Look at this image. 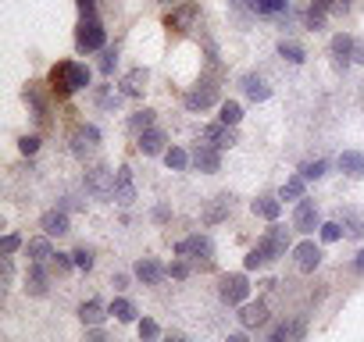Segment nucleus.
Segmentation results:
<instances>
[{
  "label": "nucleus",
  "mask_w": 364,
  "mask_h": 342,
  "mask_svg": "<svg viewBox=\"0 0 364 342\" xmlns=\"http://www.w3.org/2000/svg\"><path fill=\"white\" fill-rule=\"evenodd\" d=\"M50 93L54 96H72V93H79V89H86L90 86V68L86 65H75V61H61V65H54L50 68Z\"/></svg>",
  "instance_id": "obj_1"
},
{
  "label": "nucleus",
  "mask_w": 364,
  "mask_h": 342,
  "mask_svg": "<svg viewBox=\"0 0 364 342\" xmlns=\"http://www.w3.org/2000/svg\"><path fill=\"white\" fill-rule=\"evenodd\" d=\"M100 47H104V26H100V18L97 15H82V22L75 29V50L79 54H93Z\"/></svg>",
  "instance_id": "obj_2"
},
{
  "label": "nucleus",
  "mask_w": 364,
  "mask_h": 342,
  "mask_svg": "<svg viewBox=\"0 0 364 342\" xmlns=\"http://www.w3.org/2000/svg\"><path fill=\"white\" fill-rule=\"evenodd\" d=\"M114 179H118V171H111L107 164H93L86 171V189L100 200H111L114 197Z\"/></svg>",
  "instance_id": "obj_3"
},
{
  "label": "nucleus",
  "mask_w": 364,
  "mask_h": 342,
  "mask_svg": "<svg viewBox=\"0 0 364 342\" xmlns=\"http://www.w3.org/2000/svg\"><path fill=\"white\" fill-rule=\"evenodd\" d=\"M257 246L264 250V257H268V260L286 257V250H289V228H282V225H275V221H272V228L264 232V239H261Z\"/></svg>",
  "instance_id": "obj_4"
},
{
  "label": "nucleus",
  "mask_w": 364,
  "mask_h": 342,
  "mask_svg": "<svg viewBox=\"0 0 364 342\" xmlns=\"http://www.w3.org/2000/svg\"><path fill=\"white\" fill-rule=\"evenodd\" d=\"M175 253H178V257H197V260L211 264L215 246H211L208 236H186V239H178V243H175Z\"/></svg>",
  "instance_id": "obj_5"
},
{
  "label": "nucleus",
  "mask_w": 364,
  "mask_h": 342,
  "mask_svg": "<svg viewBox=\"0 0 364 342\" xmlns=\"http://www.w3.org/2000/svg\"><path fill=\"white\" fill-rule=\"evenodd\" d=\"M215 100H218V86H215L211 79H200V82L186 93V107H190V111H208Z\"/></svg>",
  "instance_id": "obj_6"
},
{
  "label": "nucleus",
  "mask_w": 364,
  "mask_h": 342,
  "mask_svg": "<svg viewBox=\"0 0 364 342\" xmlns=\"http://www.w3.org/2000/svg\"><path fill=\"white\" fill-rule=\"evenodd\" d=\"M293 228H296V232H304V236H307V232H314V228H321V225H318V204H314V200H307V197H304V200L296 204Z\"/></svg>",
  "instance_id": "obj_7"
},
{
  "label": "nucleus",
  "mask_w": 364,
  "mask_h": 342,
  "mask_svg": "<svg viewBox=\"0 0 364 342\" xmlns=\"http://www.w3.org/2000/svg\"><path fill=\"white\" fill-rule=\"evenodd\" d=\"M247 296H250L247 275H225V278H222V299H225V303H243Z\"/></svg>",
  "instance_id": "obj_8"
},
{
  "label": "nucleus",
  "mask_w": 364,
  "mask_h": 342,
  "mask_svg": "<svg viewBox=\"0 0 364 342\" xmlns=\"http://www.w3.org/2000/svg\"><path fill=\"white\" fill-rule=\"evenodd\" d=\"M193 164H197L200 171H208V175H215V171L222 167V153H218V146H211V143H197V150H193Z\"/></svg>",
  "instance_id": "obj_9"
},
{
  "label": "nucleus",
  "mask_w": 364,
  "mask_h": 342,
  "mask_svg": "<svg viewBox=\"0 0 364 342\" xmlns=\"http://www.w3.org/2000/svg\"><path fill=\"white\" fill-rule=\"evenodd\" d=\"M97 143H100V132H97L93 125H79L75 136H72V153H75V157H86Z\"/></svg>",
  "instance_id": "obj_10"
},
{
  "label": "nucleus",
  "mask_w": 364,
  "mask_h": 342,
  "mask_svg": "<svg viewBox=\"0 0 364 342\" xmlns=\"http://www.w3.org/2000/svg\"><path fill=\"white\" fill-rule=\"evenodd\" d=\"M204 139H208L211 146H218V150H229V146H236V132H232V125H225V121H218V125H208V128H204Z\"/></svg>",
  "instance_id": "obj_11"
},
{
  "label": "nucleus",
  "mask_w": 364,
  "mask_h": 342,
  "mask_svg": "<svg viewBox=\"0 0 364 342\" xmlns=\"http://www.w3.org/2000/svg\"><path fill=\"white\" fill-rule=\"evenodd\" d=\"M353 43L357 40H350L346 33H339V36H332V61H336V68H346L350 61H353Z\"/></svg>",
  "instance_id": "obj_12"
},
{
  "label": "nucleus",
  "mask_w": 364,
  "mask_h": 342,
  "mask_svg": "<svg viewBox=\"0 0 364 342\" xmlns=\"http://www.w3.org/2000/svg\"><path fill=\"white\" fill-rule=\"evenodd\" d=\"M114 200L122 207H129L136 200V186H132V171L129 167H118V179H114Z\"/></svg>",
  "instance_id": "obj_13"
},
{
  "label": "nucleus",
  "mask_w": 364,
  "mask_h": 342,
  "mask_svg": "<svg viewBox=\"0 0 364 342\" xmlns=\"http://www.w3.org/2000/svg\"><path fill=\"white\" fill-rule=\"evenodd\" d=\"M197 4H182V8H175L171 15H168V29H175V33H186L190 26H193V18H197Z\"/></svg>",
  "instance_id": "obj_14"
},
{
  "label": "nucleus",
  "mask_w": 364,
  "mask_h": 342,
  "mask_svg": "<svg viewBox=\"0 0 364 342\" xmlns=\"http://www.w3.org/2000/svg\"><path fill=\"white\" fill-rule=\"evenodd\" d=\"M339 225L346 228L350 239H360L364 236V214L353 211V207H339Z\"/></svg>",
  "instance_id": "obj_15"
},
{
  "label": "nucleus",
  "mask_w": 364,
  "mask_h": 342,
  "mask_svg": "<svg viewBox=\"0 0 364 342\" xmlns=\"http://www.w3.org/2000/svg\"><path fill=\"white\" fill-rule=\"evenodd\" d=\"M243 4H247L254 15H264V18L286 15V11H289V0H243Z\"/></svg>",
  "instance_id": "obj_16"
},
{
  "label": "nucleus",
  "mask_w": 364,
  "mask_h": 342,
  "mask_svg": "<svg viewBox=\"0 0 364 342\" xmlns=\"http://www.w3.org/2000/svg\"><path fill=\"white\" fill-rule=\"evenodd\" d=\"M254 214L264 218V221H279V214H282V197H257V200H254Z\"/></svg>",
  "instance_id": "obj_17"
},
{
  "label": "nucleus",
  "mask_w": 364,
  "mask_h": 342,
  "mask_svg": "<svg viewBox=\"0 0 364 342\" xmlns=\"http://www.w3.org/2000/svg\"><path fill=\"white\" fill-rule=\"evenodd\" d=\"M318 264H321V250H318L311 239L300 243V246H296V267H300V271H314Z\"/></svg>",
  "instance_id": "obj_18"
},
{
  "label": "nucleus",
  "mask_w": 364,
  "mask_h": 342,
  "mask_svg": "<svg viewBox=\"0 0 364 342\" xmlns=\"http://www.w3.org/2000/svg\"><path fill=\"white\" fill-rule=\"evenodd\" d=\"M26 292H33V296H43L47 292V271H43L40 260H33V267L26 271Z\"/></svg>",
  "instance_id": "obj_19"
},
{
  "label": "nucleus",
  "mask_w": 364,
  "mask_h": 342,
  "mask_svg": "<svg viewBox=\"0 0 364 342\" xmlns=\"http://www.w3.org/2000/svg\"><path fill=\"white\" fill-rule=\"evenodd\" d=\"M339 167L346 171L350 179H364V153H357V150H343V153H339Z\"/></svg>",
  "instance_id": "obj_20"
},
{
  "label": "nucleus",
  "mask_w": 364,
  "mask_h": 342,
  "mask_svg": "<svg viewBox=\"0 0 364 342\" xmlns=\"http://www.w3.org/2000/svg\"><path fill=\"white\" fill-rule=\"evenodd\" d=\"M143 89H146V68H132L122 79V93L125 96H143Z\"/></svg>",
  "instance_id": "obj_21"
},
{
  "label": "nucleus",
  "mask_w": 364,
  "mask_h": 342,
  "mask_svg": "<svg viewBox=\"0 0 364 342\" xmlns=\"http://www.w3.org/2000/svg\"><path fill=\"white\" fill-rule=\"evenodd\" d=\"M164 150V132L161 128H146L143 136H139V153H146V157H154V153H161Z\"/></svg>",
  "instance_id": "obj_22"
},
{
  "label": "nucleus",
  "mask_w": 364,
  "mask_h": 342,
  "mask_svg": "<svg viewBox=\"0 0 364 342\" xmlns=\"http://www.w3.org/2000/svg\"><path fill=\"white\" fill-rule=\"evenodd\" d=\"M240 321H243V328H257V324H264L268 321V307L257 299V303H247L243 310H240Z\"/></svg>",
  "instance_id": "obj_23"
},
{
  "label": "nucleus",
  "mask_w": 364,
  "mask_h": 342,
  "mask_svg": "<svg viewBox=\"0 0 364 342\" xmlns=\"http://www.w3.org/2000/svg\"><path fill=\"white\" fill-rule=\"evenodd\" d=\"M243 93H247L254 104H264V100L272 96V89L264 86V79H257V75H243Z\"/></svg>",
  "instance_id": "obj_24"
},
{
  "label": "nucleus",
  "mask_w": 364,
  "mask_h": 342,
  "mask_svg": "<svg viewBox=\"0 0 364 342\" xmlns=\"http://www.w3.org/2000/svg\"><path fill=\"white\" fill-rule=\"evenodd\" d=\"M40 225H43L47 236H65V232H68V218H65L61 211H47V214L40 218Z\"/></svg>",
  "instance_id": "obj_25"
},
{
  "label": "nucleus",
  "mask_w": 364,
  "mask_h": 342,
  "mask_svg": "<svg viewBox=\"0 0 364 342\" xmlns=\"http://www.w3.org/2000/svg\"><path fill=\"white\" fill-rule=\"evenodd\" d=\"M136 278L146 282V285H157V282L164 278V267H161L157 260H139V264H136Z\"/></svg>",
  "instance_id": "obj_26"
},
{
  "label": "nucleus",
  "mask_w": 364,
  "mask_h": 342,
  "mask_svg": "<svg viewBox=\"0 0 364 342\" xmlns=\"http://www.w3.org/2000/svg\"><path fill=\"white\" fill-rule=\"evenodd\" d=\"M107 314H111V310H107ZM107 314H104V303H100V299H86V303L79 307V321H82V324H100Z\"/></svg>",
  "instance_id": "obj_27"
},
{
  "label": "nucleus",
  "mask_w": 364,
  "mask_h": 342,
  "mask_svg": "<svg viewBox=\"0 0 364 342\" xmlns=\"http://www.w3.org/2000/svg\"><path fill=\"white\" fill-rule=\"evenodd\" d=\"M26 253L33 257V260H54V246H50V239H29L26 243Z\"/></svg>",
  "instance_id": "obj_28"
},
{
  "label": "nucleus",
  "mask_w": 364,
  "mask_h": 342,
  "mask_svg": "<svg viewBox=\"0 0 364 342\" xmlns=\"http://www.w3.org/2000/svg\"><path fill=\"white\" fill-rule=\"evenodd\" d=\"M26 104L36 111V121H40V125H47V104H43V96H40V89H36L33 82L26 86Z\"/></svg>",
  "instance_id": "obj_29"
},
{
  "label": "nucleus",
  "mask_w": 364,
  "mask_h": 342,
  "mask_svg": "<svg viewBox=\"0 0 364 342\" xmlns=\"http://www.w3.org/2000/svg\"><path fill=\"white\" fill-rule=\"evenodd\" d=\"M325 15H328V8L321 4V0H314V4L307 8V15H304V22H307V29H311V33H318V29L325 26Z\"/></svg>",
  "instance_id": "obj_30"
},
{
  "label": "nucleus",
  "mask_w": 364,
  "mask_h": 342,
  "mask_svg": "<svg viewBox=\"0 0 364 342\" xmlns=\"http://www.w3.org/2000/svg\"><path fill=\"white\" fill-rule=\"evenodd\" d=\"M279 54H282L289 65H304V61H307L304 47H300V43H293V40H279Z\"/></svg>",
  "instance_id": "obj_31"
},
{
  "label": "nucleus",
  "mask_w": 364,
  "mask_h": 342,
  "mask_svg": "<svg viewBox=\"0 0 364 342\" xmlns=\"http://www.w3.org/2000/svg\"><path fill=\"white\" fill-rule=\"evenodd\" d=\"M229 207H232V200H229V193H222V197L215 200V207H211V211L204 214V221H208V225H218V221H222V218L229 214Z\"/></svg>",
  "instance_id": "obj_32"
},
{
  "label": "nucleus",
  "mask_w": 364,
  "mask_h": 342,
  "mask_svg": "<svg viewBox=\"0 0 364 342\" xmlns=\"http://www.w3.org/2000/svg\"><path fill=\"white\" fill-rule=\"evenodd\" d=\"M300 335H304V321H289V324L272 328V342H282V338H300Z\"/></svg>",
  "instance_id": "obj_33"
},
{
  "label": "nucleus",
  "mask_w": 364,
  "mask_h": 342,
  "mask_svg": "<svg viewBox=\"0 0 364 342\" xmlns=\"http://www.w3.org/2000/svg\"><path fill=\"white\" fill-rule=\"evenodd\" d=\"M193 157L186 153V150H178V146H171L168 153H164V164L171 167V171H186V164H190Z\"/></svg>",
  "instance_id": "obj_34"
},
{
  "label": "nucleus",
  "mask_w": 364,
  "mask_h": 342,
  "mask_svg": "<svg viewBox=\"0 0 364 342\" xmlns=\"http://www.w3.org/2000/svg\"><path fill=\"white\" fill-rule=\"evenodd\" d=\"M279 197H282V200H304V175L289 179V182L279 189Z\"/></svg>",
  "instance_id": "obj_35"
},
{
  "label": "nucleus",
  "mask_w": 364,
  "mask_h": 342,
  "mask_svg": "<svg viewBox=\"0 0 364 342\" xmlns=\"http://www.w3.org/2000/svg\"><path fill=\"white\" fill-rule=\"evenodd\" d=\"M111 314L122 321V324H129V321H136V307L129 303V299H114L111 303Z\"/></svg>",
  "instance_id": "obj_36"
},
{
  "label": "nucleus",
  "mask_w": 364,
  "mask_h": 342,
  "mask_svg": "<svg viewBox=\"0 0 364 342\" xmlns=\"http://www.w3.org/2000/svg\"><path fill=\"white\" fill-rule=\"evenodd\" d=\"M243 118V107L236 104V100H225L222 104V114H218V121H225V125H236Z\"/></svg>",
  "instance_id": "obj_37"
},
{
  "label": "nucleus",
  "mask_w": 364,
  "mask_h": 342,
  "mask_svg": "<svg viewBox=\"0 0 364 342\" xmlns=\"http://www.w3.org/2000/svg\"><path fill=\"white\" fill-rule=\"evenodd\" d=\"M150 125H154V111H136V114L129 118V128H132V132H146Z\"/></svg>",
  "instance_id": "obj_38"
},
{
  "label": "nucleus",
  "mask_w": 364,
  "mask_h": 342,
  "mask_svg": "<svg viewBox=\"0 0 364 342\" xmlns=\"http://www.w3.org/2000/svg\"><path fill=\"white\" fill-rule=\"evenodd\" d=\"M300 175H304V179H321V175H325V160H307V164H300Z\"/></svg>",
  "instance_id": "obj_39"
},
{
  "label": "nucleus",
  "mask_w": 364,
  "mask_h": 342,
  "mask_svg": "<svg viewBox=\"0 0 364 342\" xmlns=\"http://www.w3.org/2000/svg\"><path fill=\"white\" fill-rule=\"evenodd\" d=\"M339 236H343V225H339V221H325V225H321V239H325V243H336Z\"/></svg>",
  "instance_id": "obj_40"
},
{
  "label": "nucleus",
  "mask_w": 364,
  "mask_h": 342,
  "mask_svg": "<svg viewBox=\"0 0 364 342\" xmlns=\"http://www.w3.org/2000/svg\"><path fill=\"white\" fill-rule=\"evenodd\" d=\"M72 260H75V267H79V271H90V267H93V253H90L86 246H82V250H75V253H72Z\"/></svg>",
  "instance_id": "obj_41"
},
{
  "label": "nucleus",
  "mask_w": 364,
  "mask_h": 342,
  "mask_svg": "<svg viewBox=\"0 0 364 342\" xmlns=\"http://www.w3.org/2000/svg\"><path fill=\"white\" fill-rule=\"evenodd\" d=\"M261 264H268V257H264V250H261V246H254V250L247 253V271H257Z\"/></svg>",
  "instance_id": "obj_42"
},
{
  "label": "nucleus",
  "mask_w": 364,
  "mask_h": 342,
  "mask_svg": "<svg viewBox=\"0 0 364 342\" xmlns=\"http://www.w3.org/2000/svg\"><path fill=\"white\" fill-rule=\"evenodd\" d=\"M18 150H22L26 157H33V153L40 150V136H22V139H18Z\"/></svg>",
  "instance_id": "obj_43"
},
{
  "label": "nucleus",
  "mask_w": 364,
  "mask_h": 342,
  "mask_svg": "<svg viewBox=\"0 0 364 342\" xmlns=\"http://www.w3.org/2000/svg\"><path fill=\"white\" fill-rule=\"evenodd\" d=\"M114 65H118V54H114V50H107V54L100 57V72H104V75H111V72H114Z\"/></svg>",
  "instance_id": "obj_44"
},
{
  "label": "nucleus",
  "mask_w": 364,
  "mask_h": 342,
  "mask_svg": "<svg viewBox=\"0 0 364 342\" xmlns=\"http://www.w3.org/2000/svg\"><path fill=\"white\" fill-rule=\"evenodd\" d=\"M18 246H22V239L11 232V236H4V243H0V253H15Z\"/></svg>",
  "instance_id": "obj_45"
},
{
  "label": "nucleus",
  "mask_w": 364,
  "mask_h": 342,
  "mask_svg": "<svg viewBox=\"0 0 364 342\" xmlns=\"http://www.w3.org/2000/svg\"><path fill=\"white\" fill-rule=\"evenodd\" d=\"M72 264H75V260H72V253H54V267H58L61 275H65Z\"/></svg>",
  "instance_id": "obj_46"
},
{
  "label": "nucleus",
  "mask_w": 364,
  "mask_h": 342,
  "mask_svg": "<svg viewBox=\"0 0 364 342\" xmlns=\"http://www.w3.org/2000/svg\"><path fill=\"white\" fill-rule=\"evenodd\" d=\"M139 335H143V338H157V335H161V328H157L154 321H139Z\"/></svg>",
  "instance_id": "obj_47"
},
{
  "label": "nucleus",
  "mask_w": 364,
  "mask_h": 342,
  "mask_svg": "<svg viewBox=\"0 0 364 342\" xmlns=\"http://www.w3.org/2000/svg\"><path fill=\"white\" fill-rule=\"evenodd\" d=\"M82 15H97V0H75Z\"/></svg>",
  "instance_id": "obj_48"
},
{
  "label": "nucleus",
  "mask_w": 364,
  "mask_h": 342,
  "mask_svg": "<svg viewBox=\"0 0 364 342\" xmlns=\"http://www.w3.org/2000/svg\"><path fill=\"white\" fill-rule=\"evenodd\" d=\"M186 275H190V267L182 264V260H178V264H171V278H186Z\"/></svg>",
  "instance_id": "obj_49"
},
{
  "label": "nucleus",
  "mask_w": 364,
  "mask_h": 342,
  "mask_svg": "<svg viewBox=\"0 0 364 342\" xmlns=\"http://www.w3.org/2000/svg\"><path fill=\"white\" fill-rule=\"evenodd\" d=\"M353 61H360V65H364V40H357V43H353Z\"/></svg>",
  "instance_id": "obj_50"
},
{
  "label": "nucleus",
  "mask_w": 364,
  "mask_h": 342,
  "mask_svg": "<svg viewBox=\"0 0 364 342\" xmlns=\"http://www.w3.org/2000/svg\"><path fill=\"white\" fill-rule=\"evenodd\" d=\"M353 267H357V271H364V250L357 253V260H353Z\"/></svg>",
  "instance_id": "obj_51"
},
{
  "label": "nucleus",
  "mask_w": 364,
  "mask_h": 342,
  "mask_svg": "<svg viewBox=\"0 0 364 342\" xmlns=\"http://www.w3.org/2000/svg\"><path fill=\"white\" fill-rule=\"evenodd\" d=\"M161 4H171V0H161Z\"/></svg>",
  "instance_id": "obj_52"
}]
</instances>
